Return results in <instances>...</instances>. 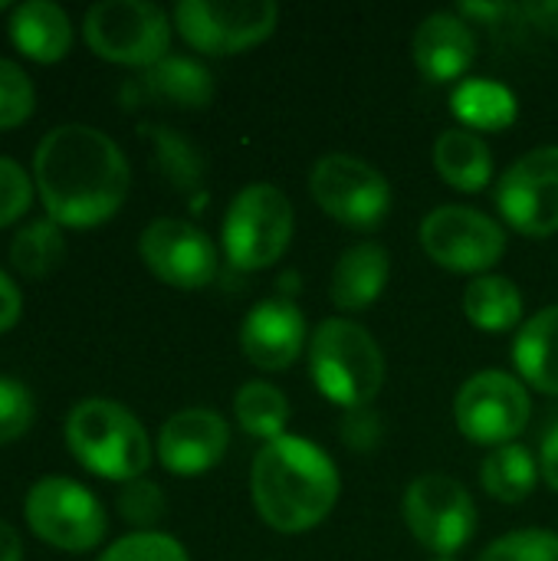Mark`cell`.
Wrapping results in <instances>:
<instances>
[{
	"label": "cell",
	"instance_id": "cell-16",
	"mask_svg": "<svg viewBox=\"0 0 558 561\" xmlns=\"http://www.w3.org/2000/svg\"><path fill=\"white\" fill-rule=\"evenodd\" d=\"M306 342L303 312L286 299L257 302L240 325V348L260 371H286Z\"/></svg>",
	"mask_w": 558,
	"mask_h": 561
},
{
	"label": "cell",
	"instance_id": "cell-1",
	"mask_svg": "<svg viewBox=\"0 0 558 561\" xmlns=\"http://www.w3.org/2000/svg\"><path fill=\"white\" fill-rule=\"evenodd\" d=\"M33 184L53 224L86 230L122 210L132 171L125 151L102 128L66 122L39 138Z\"/></svg>",
	"mask_w": 558,
	"mask_h": 561
},
{
	"label": "cell",
	"instance_id": "cell-19",
	"mask_svg": "<svg viewBox=\"0 0 558 561\" xmlns=\"http://www.w3.org/2000/svg\"><path fill=\"white\" fill-rule=\"evenodd\" d=\"M391 276V256L382 243L365 240L349 247L332 270V302L342 312H362L385 293Z\"/></svg>",
	"mask_w": 558,
	"mask_h": 561
},
{
	"label": "cell",
	"instance_id": "cell-34",
	"mask_svg": "<svg viewBox=\"0 0 558 561\" xmlns=\"http://www.w3.org/2000/svg\"><path fill=\"white\" fill-rule=\"evenodd\" d=\"M33 178L7 154H0V230L16 224L33 204Z\"/></svg>",
	"mask_w": 558,
	"mask_h": 561
},
{
	"label": "cell",
	"instance_id": "cell-32",
	"mask_svg": "<svg viewBox=\"0 0 558 561\" xmlns=\"http://www.w3.org/2000/svg\"><path fill=\"white\" fill-rule=\"evenodd\" d=\"M99 561H191L184 546L164 533H132L112 542Z\"/></svg>",
	"mask_w": 558,
	"mask_h": 561
},
{
	"label": "cell",
	"instance_id": "cell-41",
	"mask_svg": "<svg viewBox=\"0 0 558 561\" xmlns=\"http://www.w3.org/2000/svg\"><path fill=\"white\" fill-rule=\"evenodd\" d=\"M434 561H454V559H434Z\"/></svg>",
	"mask_w": 558,
	"mask_h": 561
},
{
	"label": "cell",
	"instance_id": "cell-7",
	"mask_svg": "<svg viewBox=\"0 0 558 561\" xmlns=\"http://www.w3.org/2000/svg\"><path fill=\"white\" fill-rule=\"evenodd\" d=\"M23 519L39 542L72 556L95 549L109 533L99 496L69 477L36 480L23 500Z\"/></svg>",
	"mask_w": 558,
	"mask_h": 561
},
{
	"label": "cell",
	"instance_id": "cell-2",
	"mask_svg": "<svg viewBox=\"0 0 558 561\" xmlns=\"http://www.w3.org/2000/svg\"><path fill=\"white\" fill-rule=\"evenodd\" d=\"M339 490L342 480L332 457L293 434L260 447L250 470L253 506L260 519L283 536L316 529L335 510Z\"/></svg>",
	"mask_w": 558,
	"mask_h": 561
},
{
	"label": "cell",
	"instance_id": "cell-23",
	"mask_svg": "<svg viewBox=\"0 0 558 561\" xmlns=\"http://www.w3.org/2000/svg\"><path fill=\"white\" fill-rule=\"evenodd\" d=\"M454 115L470 131H503L516 122V95L497 79H464L451 95Z\"/></svg>",
	"mask_w": 558,
	"mask_h": 561
},
{
	"label": "cell",
	"instance_id": "cell-17",
	"mask_svg": "<svg viewBox=\"0 0 558 561\" xmlns=\"http://www.w3.org/2000/svg\"><path fill=\"white\" fill-rule=\"evenodd\" d=\"M477 59V36L460 13H431L414 33V66L428 82H454Z\"/></svg>",
	"mask_w": 558,
	"mask_h": 561
},
{
	"label": "cell",
	"instance_id": "cell-24",
	"mask_svg": "<svg viewBox=\"0 0 558 561\" xmlns=\"http://www.w3.org/2000/svg\"><path fill=\"white\" fill-rule=\"evenodd\" d=\"M464 312L470 325L483 332H506L523 319V293L506 276H477L464 293Z\"/></svg>",
	"mask_w": 558,
	"mask_h": 561
},
{
	"label": "cell",
	"instance_id": "cell-22",
	"mask_svg": "<svg viewBox=\"0 0 558 561\" xmlns=\"http://www.w3.org/2000/svg\"><path fill=\"white\" fill-rule=\"evenodd\" d=\"M513 362L536 391L558 398V306L529 316L513 342Z\"/></svg>",
	"mask_w": 558,
	"mask_h": 561
},
{
	"label": "cell",
	"instance_id": "cell-35",
	"mask_svg": "<svg viewBox=\"0 0 558 561\" xmlns=\"http://www.w3.org/2000/svg\"><path fill=\"white\" fill-rule=\"evenodd\" d=\"M339 437L342 444L352 450V454H375L385 440V421L378 411L372 408H358V411H349L342 417V427H339Z\"/></svg>",
	"mask_w": 558,
	"mask_h": 561
},
{
	"label": "cell",
	"instance_id": "cell-40",
	"mask_svg": "<svg viewBox=\"0 0 558 561\" xmlns=\"http://www.w3.org/2000/svg\"><path fill=\"white\" fill-rule=\"evenodd\" d=\"M0 10H13V7H10V3H3V0H0Z\"/></svg>",
	"mask_w": 558,
	"mask_h": 561
},
{
	"label": "cell",
	"instance_id": "cell-20",
	"mask_svg": "<svg viewBox=\"0 0 558 561\" xmlns=\"http://www.w3.org/2000/svg\"><path fill=\"white\" fill-rule=\"evenodd\" d=\"M138 99L164 102L174 108H204L214 99V76L191 56H164L151 69H145L132 85Z\"/></svg>",
	"mask_w": 558,
	"mask_h": 561
},
{
	"label": "cell",
	"instance_id": "cell-36",
	"mask_svg": "<svg viewBox=\"0 0 558 561\" xmlns=\"http://www.w3.org/2000/svg\"><path fill=\"white\" fill-rule=\"evenodd\" d=\"M23 316V296L16 289V283L0 270V335L10 332Z\"/></svg>",
	"mask_w": 558,
	"mask_h": 561
},
{
	"label": "cell",
	"instance_id": "cell-29",
	"mask_svg": "<svg viewBox=\"0 0 558 561\" xmlns=\"http://www.w3.org/2000/svg\"><path fill=\"white\" fill-rule=\"evenodd\" d=\"M36 108V89L16 59L0 56V131L23 125Z\"/></svg>",
	"mask_w": 558,
	"mask_h": 561
},
{
	"label": "cell",
	"instance_id": "cell-12",
	"mask_svg": "<svg viewBox=\"0 0 558 561\" xmlns=\"http://www.w3.org/2000/svg\"><path fill=\"white\" fill-rule=\"evenodd\" d=\"M421 247L441 270L487 276L506 253V233L493 217L474 207L444 204L424 217Z\"/></svg>",
	"mask_w": 558,
	"mask_h": 561
},
{
	"label": "cell",
	"instance_id": "cell-31",
	"mask_svg": "<svg viewBox=\"0 0 558 561\" xmlns=\"http://www.w3.org/2000/svg\"><path fill=\"white\" fill-rule=\"evenodd\" d=\"M477 561H558V536L546 529H520L487 546Z\"/></svg>",
	"mask_w": 558,
	"mask_h": 561
},
{
	"label": "cell",
	"instance_id": "cell-9",
	"mask_svg": "<svg viewBox=\"0 0 558 561\" xmlns=\"http://www.w3.org/2000/svg\"><path fill=\"white\" fill-rule=\"evenodd\" d=\"M401 513L411 536L437 559H451L454 552H460L474 539L480 519L467 486L447 473L418 477L405 490Z\"/></svg>",
	"mask_w": 558,
	"mask_h": 561
},
{
	"label": "cell",
	"instance_id": "cell-30",
	"mask_svg": "<svg viewBox=\"0 0 558 561\" xmlns=\"http://www.w3.org/2000/svg\"><path fill=\"white\" fill-rule=\"evenodd\" d=\"M115 506H118V516L128 526H135V533H155L151 526H158L164 519V493L158 483H151L145 477L125 483Z\"/></svg>",
	"mask_w": 558,
	"mask_h": 561
},
{
	"label": "cell",
	"instance_id": "cell-11",
	"mask_svg": "<svg viewBox=\"0 0 558 561\" xmlns=\"http://www.w3.org/2000/svg\"><path fill=\"white\" fill-rule=\"evenodd\" d=\"M533 417L529 391L506 371H480L464 381L454 401V421L470 444L503 447L516 444Z\"/></svg>",
	"mask_w": 558,
	"mask_h": 561
},
{
	"label": "cell",
	"instance_id": "cell-13",
	"mask_svg": "<svg viewBox=\"0 0 558 561\" xmlns=\"http://www.w3.org/2000/svg\"><path fill=\"white\" fill-rule=\"evenodd\" d=\"M497 207L523 237L558 230V145H543L513 161L497 184Z\"/></svg>",
	"mask_w": 558,
	"mask_h": 561
},
{
	"label": "cell",
	"instance_id": "cell-8",
	"mask_svg": "<svg viewBox=\"0 0 558 561\" xmlns=\"http://www.w3.org/2000/svg\"><path fill=\"white\" fill-rule=\"evenodd\" d=\"M312 201L352 230H375L391 210L388 178L355 154L332 151L309 171Z\"/></svg>",
	"mask_w": 558,
	"mask_h": 561
},
{
	"label": "cell",
	"instance_id": "cell-28",
	"mask_svg": "<svg viewBox=\"0 0 558 561\" xmlns=\"http://www.w3.org/2000/svg\"><path fill=\"white\" fill-rule=\"evenodd\" d=\"M145 138L155 148L161 174L174 187L191 191V187L201 184V178H204V154L197 151V145L191 138H184L181 131H174L168 125H145Z\"/></svg>",
	"mask_w": 558,
	"mask_h": 561
},
{
	"label": "cell",
	"instance_id": "cell-37",
	"mask_svg": "<svg viewBox=\"0 0 558 561\" xmlns=\"http://www.w3.org/2000/svg\"><path fill=\"white\" fill-rule=\"evenodd\" d=\"M520 13L543 33L558 36V0H546V3H523Z\"/></svg>",
	"mask_w": 558,
	"mask_h": 561
},
{
	"label": "cell",
	"instance_id": "cell-33",
	"mask_svg": "<svg viewBox=\"0 0 558 561\" xmlns=\"http://www.w3.org/2000/svg\"><path fill=\"white\" fill-rule=\"evenodd\" d=\"M36 417V401L30 394V388L16 378H3L0 375V447L20 440Z\"/></svg>",
	"mask_w": 558,
	"mask_h": 561
},
{
	"label": "cell",
	"instance_id": "cell-39",
	"mask_svg": "<svg viewBox=\"0 0 558 561\" xmlns=\"http://www.w3.org/2000/svg\"><path fill=\"white\" fill-rule=\"evenodd\" d=\"M0 561H23V542L7 519H0Z\"/></svg>",
	"mask_w": 558,
	"mask_h": 561
},
{
	"label": "cell",
	"instance_id": "cell-14",
	"mask_svg": "<svg viewBox=\"0 0 558 561\" xmlns=\"http://www.w3.org/2000/svg\"><path fill=\"white\" fill-rule=\"evenodd\" d=\"M138 256L161 283L174 289H204L217 276V247L214 240L178 217L151 220L138 237Z\"/></svg>",
	"mask_w": 558,
	"mask_h": 561
},
{
	"label": "cell",
	"instance_id": "cell-3",
	"mask_svg": "<svg viewBox=\"0 0 558 561\" xmlns=\"http://www.w3.org/2000/svg\"><path fill=\"white\" fill-rule=\"evenodd\" d=\"M62 440L79 467L122 486L141 480L151 467L148 431L128 408L109 398L79 401L66 414Z\"/></svg>",
	"mask_w": 558,
	"mask_h": 561
},
{
	"label": "cell",
	"instance_id": "cell-25",
	"mask_svg": "<svg viewBox=\"0 0 558 561\" xmlns=\"http://www.w3.org/2000/svg\"><path fill=\"white\" fill-rule=\"evenodd\" d=\"M480 480L493 500L516 506V503L529 500V493L536 490L539 463L523 444H503L487 454V460L480 467Z\"/></svg>",
	"mask_w": 558,
	"mask_h": 561
},
{
	"label": "cell",
	"instance_id": "cell-4",
	"mask_svg": "<svg viewBox=\"0 0 558 561\" xmlns=\"http://www.w3.org/2000/svg\"><path fill=\"white\" fill-rule=\"evenodd\" d=\"M316 388L339 408H372L385 385V355L375 335L352 319H326L309 342Z\"/></svg>",
	"mask_w": 558,
	"mask_h": 561
},
{
	"label": "cell",
	"instance_id": "cell-6",
	"mask_svg": "<svg viewBox=\"0 0 558 561\" xmlns=\"http://www.w3.org/2000/svg\"><path fill=\"white\" fill-rule=\"evenodd\" d=\"M296 217L289 197L273 184H250L243 187L224 217V250L227 260L243 270L257 273L283 260L293 243Z\"/></svg>",
	"mask_w": 558,
	"mask_h": 561
},
{
	"label": "cell",
	"instance_id": "cell-26",
	"mask_svg": "<svg viewBox=\"0 0 558 561\" xmlns=\"http://www.w3.org/2000/svg\"><path fill=\"white\" fill-rule=\"evenodd\" d=\"M62 256H66V237H62V227L53 224L49 217L20 227L7 247L10 266L26 279L49 276L62 263Z\"/></svg>",
	"mask_w": 558,
	"mask_h": 561
},
{
	"label": "cell",
	"instance_id": "cell-38",
	"mask_svg": "<svg viewBox=\"0 0 558 561\" xmlns=\"http://www.w3.org/2000/svg\"><path fill=\"white\" fill-rule=\"evenodd\" d=\"M539 473L543 480L558 493V421L543 437V454H539Z\"/></svg>",
	"mask_w": 558,
	"mask_h": 561
},
{
	"label": "cell",
	"instance_id": "cell-21",
	"mask_svg": "<svg viewBox=\"0 0 558 561\" xmlns=\"http://www.w3.org/2000/svg\"><path fill=\"white\" fill-rule=\"evenodd\" d=\"M434 168L451 187L464 194H477L493 181V154L487 141L470 128L441 131L434 141Z\"/></svg>",
	"mask_w": 558,
	"mask_h": 561
},
{
	"label": "cell",
	"instance_id": "cell-15",
	"mask_svg": "<svg viewBox=\"0 0 558 561\" xmlns=\"http://www.w3.org/2000/svg\"><path fill=\"white\" fill-rule=\"evenodd\" d=\"M158 460L174 477H204L214 470L227 447H230V427L217 411L207 408H184L171 414L158 434Z\"/></svg>",
	"mask_w": 558,
	"mask_h": 561
},
{
	"label": "cell",
	"instance_id": "cell-27",
	"mask_svg": "<svg viewBox=\"0 0 558 561\" xmlns=\"http://www.w3.org/2000/svg\"><path fill=\"white\" fill-rule=\"evenodd\" d=\"M237 424L260 440H280L289 421V401L276 385L266 381H247L234 398Z\"/></svg>",
	"mask_w": 558,
	"mask_h": 561
},
{
	"label": "cell",
	"instance_id": "cell-18",
	"mask_svg": "<svg viewBox=\"0 0 558 561\" xmlns=\"http://www.w3.org/2000/svg\"><path fill=\"white\" fill-rule=\"evenodd\" d=\"M7 36L20 56L39 66H53L72 49V20L53 0H26L10 10Z\"/></svg>",
	"mask_w": 558,
	"mask_h": 561
},
{
	"label": "cell",
	"instance_id": "cell-10",
	"mask_svg": "<svg viewBox=\"0 0 558 561\" xmlns=\"http://www.w3.org/2000/svg\"><path fill=\"white\" fill-rule=\"evenodd\" d=\"M280 10L270 0H181L174 7V26L184 43L204 56H234L253 49L276 30Z\"/></svg>",
	"mask_w": 558,
	"mask_h": 561
},
{
	"label": "cell",
	"instance_id": "cell-5",
	"mask_svg": "<svg viewBox=\"0 0 558 561\" xmlns=\"http://www.w3.org/2000/svg\"><path fill=\"white\" fill-rule=\"evenodd\" d=\"M82 36L105 62L151 69L168 56L171 20L151 0H102L86 10Z\"/></svg>",
	"mask_w": 558,
	"mask_h": 561
}]
</instances>
